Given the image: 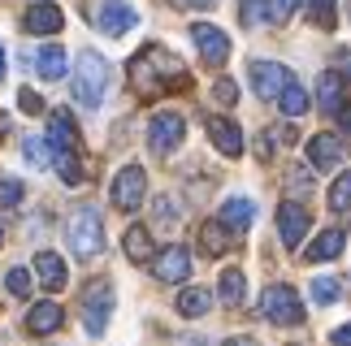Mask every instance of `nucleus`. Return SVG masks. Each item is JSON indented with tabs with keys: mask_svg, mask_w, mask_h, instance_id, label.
Returning a JSON list of instances; mask_svg holds the SVG:
<instances>
[{
	"mask_svg": "<svg viewBox=\"0 0 351 346\" xmlns=\"http://www.w3.org/2000/svg\"><path fill=\"white\" fill-rule=\"evenodd\" d=\"M130 78H134V87H139V96H156V91H165V87H173V91H178V87H191L182 61L173 57V52L156 48V44H147L139 57L130 61Z\"/></svg>",
	"mask_w": 351,
	"mask_h": 346,
	"instance_id": "obj_1",
	"label": "nucleus"
},
{
	"mask_svg": "<svg viewBox=\"0 0 351 346\" xmlns=\"http://www.w3.org/2000/svg\"><path fill=\"white\" fill-rule=\"evenodd\" d=\"M70 87H74V100L83 104V109H100V104H104V91H109V61H104L100 52H91V48L78 52Z\"/></svg>",
	"mask_w": 351,
	"mask_h": 346,
	"instance_id": "obj_2",
	"label": "nucleus"
},
{
	"mask_svg": "<svg viewBox=\"0 0 351 346\" xmlns=\"http://www.w3.org/2000/svg\"><path fill=\"white\" fill-rule=\"evenodd\" d=\"M65 243L78 260H96L104 251V221L96 208H74L70 212V225H65Z\"/></svg>",
	"mask_w": 351,
	"mask_h": 346,
	"instance_id": "obj_3",
	"label": "nucleus"
},
{
	"mask_svg": "<svg viewBox=\"0 0 351 346\" xmlns=\"http://www.w3.org/2000/svg\"><path fill=\"white\" fill-rule=\"evenodd\" d=\"M113 303H117V295H113L109 282H91V286L83 290V321H87V334H91V338H100L104 329H109Z\"/></svg>",
	"mask_w": 351,
	"mask_h": 346,
	"instance_id": "obj_4",
	"label": "nucleus"
},
{
	"mask_svg": "<svg viewBox=\"0 0 351 346\" xmlns=\"http://www.w3.org/2000/svg\"><path fill=\"white\" fill-rule=\"evenodd\" d=\"M261 312L274 325H300L304 321V303H300V295H295V286H265Z\"/></svg>",
	"mask_w": 351,
	"mask_h": 346,
	"instance_id": "obj_5",
	"label": "nucleus"
},
{
	"mask_svg": "<svg viewBox=\"0 0 351 346\" xmlns=\"http://www.w3.org/2000/svg\"><path fill=\"white\" fill-rule=\"evenodd\" d=\"M182 139H186V117L173 113V109L156 113L152 126H147V148L160 152V156H169L173 148H182Z\"/></svg>",
	"mask_w": 351,
	"mask_h": 346,
	"instance_id": "obj_6",
	"label": "nucleus"
},
{
	"mask_svg": "<svg viewBox=\"0 0 351 346\" xmlns=\"http://www.w3.org/2000/svg\"><path fill=\"white\" fill-rule=\"evenodd\" d=\"M143 195H147V173L139 169V165H126L113 178V191H109V199H113V208L117 212H134L143 204Z\"/></svg>",
	"mask_w": 351,
	"mask_h": 346,
	"instance_id": "obj_7",
	"label": "nucleus"
},
{
	"mask_svg": "<svg viewBox=\"0 0 351 346\" xmlns=\"http://www.w3.org/2000/svg\"><path fill=\"white\" fill-rule=\"evenodd\" d=\"M191 39H195V48H199V61L213 65V70L230 61V35L217 31L213 22H195L191 26Z\"/></svg>",
	"mask_w": 351,
	"mask_h": 346,
	"instance_id": "obj_8",
	"label": "nucleus"
},
{
	"mask_svg": "<svg viewBox=\"0 0 351 346\" xmlns=\"http://www.w3.org/2000/svg\"><path fill=\"white\" fill-rule=\"evenodd\" d=\"M152 277L160 286H178L191 277V251L186 247H165V251H156V260H152Z\"/></svg>",
	"mask_w": 351,
	"mask_h": 346,
	"instance_id": "obj_9",
	"label": "nucleus"
},
{
	"mask_svg": "<svg viewBox=\"0 0 351 346\" xmlns=\"http://www.w3.org/2000/svg\"><path fill=\"white\" fill-rule=\"evenodd\" d=\"M61 26H65V13H61V5H52V0H35V5H26V13H22L26 35H57Z\"/></svg>",
	"mask_w": 351,
	"mask_h": 346,
	"instance_id": "obj_10",
	"label": "nucleus"
},
{
	"mask_svg": "<svg viewBox=\"0 0 351 346\" xmlns=\"http://www.w3.org/2000/svg\"><path fill=\"white\" fill-rule=\"evenodd\" d=\"M287 83H291L287 65H278V61H252V87H256V96H261V100H278Z\"/></svg>",
	"mask_w": 351,
	"mask_h": 346,
	"instance_id": "obj_11",
	"label": "nucleus"
},
{
	"mask_svg": "<svg viewBox=\"0 0 351 346\" xmlns=\"http://www.w3.org/2000/svg\"><path fill=\"white\" fill-rule=\"evenodd\" d=\"M304 234H308V208H304V204H291V199H287V204L278 208V238L295 251V247L304 243Z\"/></svg>",
	"mask_w": 351,
	"mask_h": 346,
	"instance_id": "obj_12",
	"label": "nucleus"
},
{
	"mask_svg": "<svg viewBox=\"0 0 351 346\" xmlns=\"http://www.w3.org/2000/svg\"><path fill=\"white\" fill-rule=\"evenodd\" d=\"M134 22H139V13H134L126 0H104V5L96 9V26L104 35H126Z\"/></svg>",
	"mask_w": 351,
	"mask_h": 346,
	"instance_id": "obj_13",
	"label": "nucleus"
},
{
	"mask_svg": "<svg viewBox=\"0 0 351 346\" xmlns=\"http://www.w3.org/2000/svg\"><path fill=\"white\" fill-rule=\"evenodd\" d=\"M343 156H347V148H343L339 135H326V130H321V135L308 139V161H313V169H339Z\"/></svg>",
	"mask_w": 351,
	"mask_h": 346,
	"instance_id": "obj_14",
	"label": "nucleus"
},
{
	"mask_svg": "<svg viewBox=\"0 0 351 346\" xmlns=\"http://www.w3.org/2000/svg\"><path fill=\"white\" fill-rule=\"evenodd\" d=\"M35 277L44 290H65V282H70V269H65V260L57 256V251H35Z\"/></svg>",
	"mask_w": 351,
	"mask_h": 346,
	"instance_id": "obj_15",
	"label": "nucleus"
},
{
	"mask_svg": "<svg viewBox=\"0 0 351 346\" xmlns=\"http://www.w3.org/2000/svg\"><path fill=\"white\" fill-rule=\"evenodd\" d=\"M78 126H74V117L65 113V109H57L48 117V148L52 152H78Z\"/></svg>",
	"mask_w": 351,
	"mask_h": 346,
	"instance_id": "obj_16",
	"label": "nucleus"
},
{
	"mask_svg": "<svg viewBox=\"0 0 351 346\" xmlns=\"http://www.w3.org/2000/svg\"><path fill=\"white\" fill-rule=\"evenodd\" d=\"M65 325V312H61V303H35L31 312H26V334H35V338H44V334H57V329Z\"/></svg>",
	"mask_w": 351,
	"mask_h": 346,
	"instance_id": "obj_17",
	"label": "nucleus"
},
{
	"mask_svg": "<svg viewBox=\"0 0 351 346\" xmlns=\"http://www.w3.org/2000/svg\"><path fill=\"white\" fill-rule=\"evenodd\" d=\"M208 139L221 156H239L243 152V130L230 122V117H208Z\"/></svg>",
	"mask_w": 351,
	"mask_h": 346,
	"instance_id": "obj_18",
	"label": "nucleus"
},
{
	"mask_svg": "<svg viewBox=\"0 0 351 346\" xmlns=\"http://www.w3.org/2000/svg\"><path fill=\"white\" fill-rule=\"evenodd\" d=\"M252 217H256V204H252V199H243V195L226 199V204H221V212H217V221H221L230 234H243V230L252 225Z\"/></svg>",
	"mask_w": 351,
	"mask_h": 346,
	"instance_id": "obj_19",
	"label": "nucleus"
},
{
	"mask_svg": "<svg viewBox=\"0 0 351 346\" xmlns=\"http://www.w3.org/2000/svg\"><path fill=\"white\" fill-rule=\"evenodd\" d=\"M35 70H39V78H48V83H61L65 70H70L65 48L61 44H44V48H39V57H35Z\"/></svg>",
	"mask_w": 351,
	"mask_h": 346,
	"instance_id": "obj_20",
	"label": "nucleus"
},
{
	"mask_svg": "<svg viewBox=\"0 0 351 346\" xmlns=\"http://www.w3.org/2000/svg\"><path fill=\"white\" fill-rule=\"evenodd\" d=\"M343 243H347V234L343 230H326V234H317L313 238V247L304 251L313 264H326V260H339L343 256Z\"/></svg>",
	"mask_w": 351,
	"mask_h": 346,
	"instance_id": "obj_21",
	"label": "nucleus"
},
{
	"mask_svg": "<svg viewBox=\"0 0 351 346\" xmlns=\"http://www.w3.org/2000/svg\"><path fill=\"white\" fill-rule=\"evenodd\" d=\"M317 104H321L326 113H339V109H343V78L334 74V70L317 78Z\"/></svg>",
	"mask_w": 351,
	"mask_h": 346,
	"instance_id": "obj_22",
	"label": "nucleus"
},
{
	"mask_svg": "<svg viewBox=\"0 0 351 346\" xmlns=\"http://www.w3.org/2000/svg\"><path fill=\"white\" fill-rule=\"evenodd\" d=\"M208 308H213V295H208L204 286H186L182 295H178V312L186 316V321H199Z\"/></svg>",
	"mask_w": 351,
	"mask_h": 346,
	"instance_id": "obj_23",
	"label": "nucleus"
},
{
	"mask_svg": "<svg viewBox=\"0 0 351 346\" xmlns=\"http://www.w3.org/2000/svg\"><path fill=\"white\" fill-rule=\"evenodd\" d=\"M121 247H126V256H130L134 264L147 260V256H152V234H147V225H130L126 238H121Z\"/></svg>",
	"mask_w": 351,
	"mask_h": 346,
	"instance_id": "obj_24",
	"label": "nucleus"
},
{
	"mask_svg": "<svg viewBox=\"0 0 351 346\" xmlns=\"http://www.w3.org/2000/svg\"><path fill=\"white\" fill-rule=\"evenodd\" d=\"M217 295H221L226 308H239V303H243V295H247V282H243V273H239V269H226V273H221Z\"/></svg>",
	"mask_w": 351,
	"mask_h": 346,
	"instance_id": "obj_25",
	"label": "nucleus"
},
{
	"mask_svg": "<svg viewBox=\"0 0 351 346\" xmlns=\"http://www.w3.org/2000/svg\"><path fill=\"white\" fill-rule=\"evenodd\" d=\"M226 243H230V230H226L217 217L204 221V230H199V247H204V256H221Z\"/></svg>",
	"mask_w": 351,
	"mask_h": 346,
	"instance_id": "obj_26",
	"label": "nucleus"
},
{
	"mask_svg": "<svg viewBox=\"0 0 351 346\" xmlns=\"http://www.w3.org/2000/svg\"><path fill=\"white\" fill-rule=\"evenodd\" d=\"M52 165H57L65 186H83V161H78V152H52Z\"/></svg>",
	"mask_w": 351,
	"mask_h": 346,
	"instance_id": "obj_27",
	"label": "nucleus"
},
{
	"mask_svg": "<svg viewBox=\"0 0 351 346\" xmlns=\"http://www.w3.org/2000/svg\"><path fill=\"white\" fill-rule=\"evenodd\" d=\"M278 104H282V113H287V117H304V113H308V91H304V87H300V83L291 78V83L282 87Z\"/></svg>",
	"mask_w": 351,
	"mask_h": 346,
	"instance_id": "obj_28",
	"label": "nucleus"
},
{
	"mask_svg": "<svg viewBox=\"0 0 351 346\" xmlns=\"http://www.w3.org/2000/svg\"><path fill=\"white\" fill-rule=\"evenodd\" d=\"M308 290H313V303H321V308H330V303H339V295H343V282H339V277H317V282H308Z\"/></svg>",
	"mask_w": 351,
	"mask_h": 346,
	"instance_id": "obj_29",
	"label": "nucleus"
},
{
	"mask_svg": "<svg viewBox=\"0 0 351 346\" xmlns=\"http://www.w3.org/2000/svg\"><path fill=\"white\" fill-rule=\"evenodd\" d=\"M239 18L243 26H265V22H274V9H269V0H243Z\"/></svg>",
	"mask_w": 351,
	"mask_h": 346,
	"instance_id": "obj_30",
	"label": "nucleus"
},
{
	"mask_svg": "<svg viewBox=\"0 0 351 346\" xmlns=\"http://www.w3.org/2000/svg\"><path fill=\"white\" fill-rule=\"evenodd\" d=\"M5 286H9L13 299H26V295L35 290V277L26 273V269H9V273H5Z\"/></svg>",
	"mask_w": 351,
	"mask_h": 346,
	"instance_id": "obj_31",
	"label": "nucleus"
},
{
	"mask_svg": "<svg viewBox=\"0 0 351 346\" xmlns=\"http://www.w3.org/2000/svg\"><path fill=\"white\" fill-rule=\"evenodd\" d=\"M330 208H334V212H347V208H351V169L330 186Z\"/></svg>",
	"mask_w": 351,
	"mask_h": 346,
	"instance_id": "obj_32",
	"label": "nucleus"
},
{
	"mask_svg": "<svg viewBox=\"0 0 351 346\" xmlns=\"http://www.w3.org/2000/svg\"><path fill=\"white\" fill-rule=\"evenodd\" d=\"M44 148H48V139H26L22 156H26V165H31V169H48V165H52V156H48Z\"/></svg>",
	"mask_w": 351,
	"mask_h": 346,
	"instance_id": "obj_33",
	"label": "nucleus"
},
{
	"mask_svg": "<svg viewBox=\"0 0 351 346\" xmlns=\"http://www.w3.org/2000/svg\"><path fill=\"white\" fill-rule=\"evenodd\" d=\"M26 195V186L18 178H0V208H18Z\"/></svg>",
	"mask_w": 351,
	"mask_h": 346,
	"instance_id": "obj_34",
	"label": "nucleus"
},
{
	"mask_svg": "<svg viewBox=\"0 0 351 346\" xmlns=\"http://www.w3.org/2000/svg\"><path fill=\"white\" fill-rule=\"evenodd\" d=\"M313 22L330 31V26H334V0H313Z\"/></svg>",
	"mask_w": 351,
	"mask_h": 346,
	"instance_id": "obj_35",
	"label": "nucleus"
},
{
	"mask_svg": "<svg viewBox=\"0 0 351 346\" xmlns=\"http://www.w3.org/2000/svg\"><path fill=\"white\" fill-rule=\"evenodd\" d=\"M269 9H274V22H287L300 13V0H269Z\"/></svg>",
	"mask_w": 351,
	"mask_h": 346,
	"instance_id": "obj_36",
	"label": "nucleus"
},
{
	"mask_svg": "<svg viewBox=\"0 0 351 346\" xmlns=\"http://www.w3.org/2000/svg\"><path fill=\"white\" fill-rule=\"evenodd\" d=\"M213 96H217V104H234V100H239V87L230 83V78H217V87H213Z\"/></svg>",
	"mask_w": 351,
	"mask_h": 346,
	"instance_id": "obj_37",
	"label": "nucleus"
},
{
	"mask_svg": "<svg viewBox=\"0 0 351 346\" xmlns=\"http://www.w3.org/2000/svg\"><path fill=\"white\" fill-rule=\"evenodd\" d=\"M334 74H339L343 83H351V48H339V52H334Z\"/></svg>",
	"mask_w": 351,
	"mask_h": 346,
	"instance_id": "obj_38",
	"label": "nucleus"
},
{
	"mask_svg": "<svg viewBox=\"0 0 351 346\" xmlns=\"http://www.w3.org/2000/svg\"><path fill=\"white\" fill-rule=\"evenodd\" d=\"M287 182L295 186V191H304V195L313 191V173H308V169H291V178H287Z\"/></svg>",
	"mask_w": 351,
	"mask_h": 346,
	"instance_id": "obj_39",
	"label": "nucleus"
},
{
	"mask_svg": "<svg viewBox=\"0 0 351 346\" xmlns=\"http://www.w3.org/2000/svg\"><path fill=\"white\" fill-rule=\"evenodd\" d=\"M18 104H22V109H26V113H39V109H44V100H39V96H35V91H26V87L18 91Z\"/></svg>",
	"mask_w": 351,
	"mask_h": 346,
	"instance_id": "obj_40",
	"label": "nucleus"
},
{
	"mask_svg": "<svg viewBox=\"0 0 351 346\" xmlns=\"http://www.w3.org/2000/svg\"><path fill=\"white\" fill-rule=\"evenodd\" d=\"M156 217L160 221H178V204H173V199H156Z\"/></svg>",
	"mask_w": 351,
	"mask_h": 346,
	"instance_id": "obj_41",
	"label": "nucleus"
},
{
	"mask_svg": "<svg viewBox=\"0 0 351 346\" xmlns=\"http://www.w3.org/2000/svg\"><path fill=\"white\" fill-rule=\"evenodd\" d=\"M330 346H351V325L334 329V334H330Z\"/></svg>",
	"mask_w": 351,
	"mask_h": 346,
	"instance_id": "obj_42",
	"label": "nucleus"
},
{
	"mask_svg": "<svg viewBox=\"0 0 351 346\" xmlns=\"http://www.w3.org/2000/svg\"><path fill=\"white\" fill-rule=\"evenodd\" d=\"M339 126H343V135H351V104H343V109H339Z\"/></svg>",
	"mask_w": 351,
	"mask_h": 346,
	"instance_id": "obj_43",
	"label": "nucleus"
},
{
	"mask_svg": "<svg viewBox=\"0 0 351 346\" xmlns=\"http://www.w3.org/2000/svg\"><path fill=\"white\" fill-rule=\"evenodd\" d=\"M221 346H256V338H226Z\"/></svg>",
	"mask_w": 351,
	"mask_h": 346,
	"instance_id": "obj_44",
	"label": "nucleus"
},
{
	"mask_svg": "<svg viewBox=\"0 0 351 346\" xmlns=\"http://www.w3.org/2000/svg\"><path fill=\"white\" fill-rule=\"evenodd\" d=\"M191 9H213V0H186Z\"/></svg>",
	"mask_w": 351,
	"mask_h": 346,
	"instance_id": "obj_45",
	"label": "nucleus"
},
{
	"mask_svg": "<svg viewBox=\"0 0 351 346\" xmlns=\"http://www.w3.org/2000/svg\"><path fill=\"white\" fill-rule=\"evenodd\" d=\"M0 78H5V44H0Z\"/></svg>",
	"mask_w": 351,
	"mask_h": 346,
	"instance_id": "obj_46",
	"label": "nucleus"
},
{
	"mask_svg": "<svg viewBox=\"0 0 351 346\" xmlns=\"http://www.w3.org/2000/svg\"><path fill=\"white\" fill-rule=\"evenodd\" d=\"M0 243H5V225H0Z\"/></svg>",
	"mask_w": 351,
	"mask_h": 346,
	"instance_id": "obj_47",
	"label": "nucleus"
}]
</instances>
